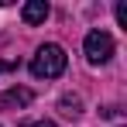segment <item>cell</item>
Instances as JSON below:
<instances>
[{
    "mask_svg": "<svg viewBox=\"0 0 127 127\" xmlns=\"http://www.w3.org/2000/svg\"><path fill=\"white\" fill-rule=\"evenodd\" d=\"M65 72V48L55 41L41 45L38 52H34V59H31V76H38V79H59Z\"/></svg>",
    "mask_w": 127,
    "mask_h": 127,
    "instance_id": "1",
    "label": "cell"
},
{
    "mask_svg": "<svg viewBox=\"0 0 127 127\" xmlns=\"http://www.w3.org/2000/svg\"><path fill=\"white\" fill-rule=\"evenodd\" d=\"M86 59L93 65H103V62H110L113 59V38L106 34V31H89L86 34Z\"/></svg>",
    "mask_w": 127,
    "mask_h": 127,
    "instance_id": "2",
    "label": "cell"
},
{
    "mask_svg": "<svg viewBox=\"0 0 127 127\" xmlns=\"http://www.w3.org/2000/svg\"><path fill=\"white\" fill-rule=\"evenodd\" d=\"M31 100H34V93H31V89H24V86H14V89L0 93V110H24Z\"/></svg>",
    "mask_w": 127,
    "mask_h": 127,
    "instance_id": "3",
    "label": "cell"
},
{
    "mask_svg": "<svg viewBox=\"0 0 127 127\" xmlns=\"http://www.w3.org/2000/svg\"><path fill=\"white\" fill-rule=\"evenodd\" d=\"M21 17H24V24H41L48 17V3L45 0H28L21 7Z\"/></svg>",
    "mask_w": 127,
    "mask_h": 127,
    "instance_id": "4",
    "label": "cell"
},
{
    "mask_svg": "<svg viewBox=\"0 0 127 127\" xmlns=\"http://www.w3.org/2000/svg\"><path fill=\"white\" fill-rule=\"evenodd\" d=\"M59 110H62V117H79L83 113V100L79 96H62L59 100Z\"/></svg>",
    "mask_w": 127,
    "mask_h": 127,
    "instance_id": "5",
    "label": "cell"
},
{
    "mask_svg": "<svg viewBox=\"0 0 127 127\" xmlns=\"http://www.w3.org/2000/svg\"><path fill=\"white\" fill-rule=\"evenodd\" d=\"M117 24L127 31V3H117Z\"/></svg>",
    "mask_w": 127,
    "mask_h": 127,
    "instance_id": "6",
    "label": "cell"
},
{
    "mask_svg": "<svg viewBox=\"0 0 127 127\" xmlns=\"http://www.w3.org/2000/svg\"><path fill=\"white\" fill-rule=\"evenodd\" d=\"M10 69H17V62H3L0 59V72H10Z\"/></svg>",
    "mask_w": 127,
    "mask_h": 127,
    "instance_id": "7",
    "label": "cell"
},
{
    "mask_svg": "<svg viewBox=\"0 0 127 127\" xmlns=\"http://www.w3.org/2000/svg\"><path fill=\"white\" fill-rule=\"evenodd\" d=\"M28 127H59V124H52V120H38V124H28Z\"/></svg>",
    "mask_w": 127,
    "mask_h": 127,
    "instance_id": "8",
    "label": "cell"
}]
</instances>
